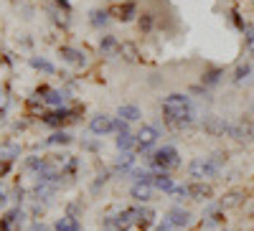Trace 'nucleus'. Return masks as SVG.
<instances>
[{"instance_id": "4468645a", "label": "nucleus", "mask_w": 254, "mask_h": 231, "mask_svg": "<svg viewBox=\"0 0 254 231\" xmlns=\"http://www.w3.org/2000/svg\"><path fill=\"white\" fill-rule=\"evenodd\" d=\"M115 145H117V150H120V153H127V150L137 148V137H135L132 132H117Z\"/></svg>"}, {"instance_id": "72a5a7b5", "label": "nucleus", "mask_w": 254, "mask_h": 231, "mask_svg": "<svg viewBox=\"0 0 254 231\" xmlns=\"http://www.w3.org/2000/svg\"><path fill=\"white\" fill-rule=\"evenodd\" d=\"M28 231H51L46 224H41V221H36V224H31V229Z\"/></svg>"}, {"instance_id": "c9c22d12", "label": "nucleus", "mask_w": 254, "mask_h": 231, "mask_svg": "<svg viewBox=\"0 0 254 231\" xmlns=\"http://www.w3.org/2000/svg\"><path fill=\"white\" fill-rule=\"evenodd\" d=\"M252 115H254V104H252Z\"/></svg>"}, {"instance_id": "c85d7f7f", "label": "nucleus", "mask_w": 254, "mask_h": 231, "mask_svg": "<svg viewBox=\"0 0 254 231\" xmlns=\"http://www.w3.org/2000/svg\"><path fill=\"white\" fill-rule=\"evenodd\" d=\"M153 219H155V211H153V208H140V221H137V226L147 229V226L153 224Z\"/></svg>"}, {"instance_id": "4be33fe9", "label": "nucleus", "mask_w": 254, "mask_h": 231, "mask_svg": "<svg viewBox=\"0 0 254 231\" xmlns=\"http://www.w3.org/2000/svg\"><path fill=\"white\" fill-rule=\"evenodd\" d=\"M112 15H115L117 20H122V23H127V20H132V15H135V3H125V5H117V8L112 10Z\"/></svg>"}, {"instance_id": "473e14b6", "label": "nucleus", "mask_w": 254, "mask_h": 231, "mask_svg": "<svg viewBox=\"0 0 254 231\" xmlns=\"http://www.w3.org/2000/svg\"><path fill=\"white\" fill-rule=\"evenodd\" d=\"M153 231H173V224H171V221H168V219H165V221H160V224H155V229H153Z\"/></svg>"}, {"instance_id": "2f4dec72", "label": "nucleus", "mask_w": 254, "mask_h": 231, "mask_svg": "<svg viewBox=\"0 0 254 231\" xmlns=\"http://www.w3.org/2000/svg\"><path fill=\"white\" fill-rule=\"evenodd\" d=\"M140 28H142V31H150V28H153V15H150V13H145V15L140 18Z\"/></svg>"}, {"instance_id": "b1692460", "label": "nucleus", "mask_w": 254, "mask_h": 231, "mask_svg": "<svg viewBox=\"0 0 254 231\" xmlns=\"http://www.w3.org/2000/svg\"><path fill=\"white\" fill-rule=\"evenodd\" d=\"M107 20H110V13H107V10H92V13H89V23H92L94 28L107 26Z\"/></svg>"}, {"instance_id": "f704fd0d", "label": "nucleus", "mask_w": 254, "mask_h": 231, "mask_svg": "<svg viewBox=\"0 0 254 231\" xmlns=\"http://www.w3.org/2000/svg\"><path fill=\"white\" fill-rule=\"evenodd\" d=\"M247 214H249V216H254V198H252V203L247 206Z\"/></svg>"}, {"instance_id": "a878e982", "label": "nucleus", "mask_w": 254, "mask_h": 231, "mask_svg": "<svg viewBox=\"0 0 254 231\" xmlns=\"http://www.w3.org/2000/svg\"><path fill=\"white\" fill-rule=\"evenodd\" d=\"M69 142H71V135L64 132V130H59V132H54L51 137L44 140V145H69Z\"/></svg>"}, {"instance_id": "6ab92c4d", "label": "nucleus", "mask_w": 254, "mask_h": 231, "mask_svg": "<svg viewBox=\"0 0 254 231\" xmlns=\"http://www.w3.org/2000/svg\"><path fill=\"white\" fill-rule=\"evenodd\" d=\"M54 231H79V221H76V216L66 214V216L56 219V224H54Z\"/></svg>"}, {"instance_id": "9d476101", "label": "nucleus", "mask_w": 254, "mask_h": 231, "mask_svg": "<svg viewBox=\"0 0 254 231\" xmlns=\"http://www.w3.org/2000/svg\"><path fill=\"white\" fill-rule=\"evenodd\" d=\"M23 219H26V214L20 211V208H13V211H8L3 219H0V231H20Z\"/></svg>"}, {"instance_id": "423d86ee", "label": "nucleus", "mask_w": 254, "mask_h": 231, "mask_svg": "<svg viewBox=\"0 0 254 231\" xmlns=\"http://www.w3.org/2000/svg\"><path fill=\"white\" fill-rule=\"evenodd\" d=\"M115 124H117L115 117H110V115H97V117H92V122H89V132L97 135V137H104V135L115 132Z\"/></svg>"}, {"instance_id": "6e6552de", "label": "nucleus", "mask_w": 254, "mask_h": 231, "mask_svg": "<svg viewBox=\"0 0 254 231\" xmlns=\"http://www.w3.org/2000/svg\"><path fill=\"white\" fill-rule=\"evenodd\" d=\"M226 127H229V122L224 117H216V115L203 117V132L211 137H226Z\"/></svg>"}, {"instance_id": "a211bd4d", "label": "nucleus", "mask_w": 254, "mask_h": 231, "mask_svg": "<svg viewBox=\"0 0 254 231\" xmlns=\"http://www.w3.org/2000/svg\"><path fill=\"white\" fill-rule=\"evenodd\" d=\"M44 102L49 104V107H56V110H61L64 104H66V94L64 92H59V89H44Z\"/></svg>"}, {"instance_id": "f257e3e1", "label": "nucleus", "mask_w": 254, "mask_h": 231, "mask_svg": "<svg viewBox=\"0 0 254 231\" xmlns=\"http://www.w3.org/2000/svg\"><path fill=\"white\" fill-rule=\"evenodd\" d=\"M163 115L165 119L176 124V127H188V124H193L198 119V112L193 107V102H190L188 94H168L163 99Z\"/></svg>"}, {"instance_id": "ddd939ff", "label": "nucleus", "mask_w": 254, "mask_h": 231, "mask_svg": "<svg viewBox=\"0 0 254 231\" xmlns=\"http://www.w3.org/2000/svg\"><path fill=\"white\" fill-rule=\"evenodd\" d=\"M99 51H102V56H120V41L115 36H102Z\"/></svg>"}, {"instance_id": "f3484780", "label": "nucleus", "mask_w": 254, "mask_h": 231, "mask_svg": "<svg viewBox=\"0 0 254 231\" xmlns=\"http://www.w3.org/2000/svg\"><path fill=\"white\" fill-rule=\"evenodd\" d=\"M117 117L125 119V122H137L142 117V112H140V107H135V104H120Z\"/></svg>"}, {"instance_id": "0eeeda50", "label": "nucleus", "mask_w": 254, "mask_h": 231, "mask_svg": "<svg viewBox=\"0 0 254 231\" xmlns=\"http://www.w3.org/2000/svg\"><path fill=\"white\" fill-rule=\"evenodd\" d=\"M137 150H150V148H155V142H158V137H160V132L153 127V124H142V127L137 130Z\"/></svg>"}, {"instance_id": "1a4fd4ad", "label": "nucleus", "mask_w": 254, "mask_h": 231, "mask_svg": "<svg viewBox=\"0 0 254 231\" xmlns=\"http://www.w3.org/2000/svg\"><path fill=\"white\" fill-rule=\"evenodd\" d=\"M165 219L173 224V229H188V226H190V221H193V216H190L188 208H181V206H173L171 211H168V216H165Z\"/></svg>"}, {"instance_id": "412c9836", "label": "nucleus", "mask_w": 254, "mask_h": 231, "mask_svg": "<svg viewBox=\"0 0 254 231\" xmlns=\"http://www.w3.org/2000/svg\"><path fill=\"white\" fill-rule=\"evenodd\" d=\"M120 56H122L125 61H130V64H135V61L140 58L137 46H135V44H130V41H122V44H120Z\"/></svg>"}, {"instance_id": "e433bc0d", "label": "nucleus", "mask_w": 254, "mask_h": 231, "mask_svg": "<svg viewBox=\"0 0 254 231\" xmlns=\"http://www.w3.org/2000/svg\"><path fill=\"white\" fill-rule=\"evenodd\" d=\"M79 231H81V229H79Z\"/></svg>"}, {"instance_id": "5701e85b", "label": "nucleus", "mask_w": 254, "mask_h": 231, "mask_svg": "<svg viewBox=\"0 0 254 231\" xmlns=\"http://www.w3.org/2000/svg\"><path fill=\"white\" fill-rule=\"evenodd\" d=\"M221 76H224V69H208V71H203L201 81H203V87H216Z\"/></svg>"}, {"instance_id": "7ed1b4c3", "label": "nucleus", "mask_w": 254, "mask_h": 231, "mask_svg": "<svg viewBox=\"0 0 254 231\" xmlns=\"http://www.w3.org/2000/svg\"><path fill=\"white\" fill-rule=\"evenodd\" d=\"M221 171H224V165H219L211 155H206V158H193V160L188 163V175L196 178V180L216 178V175H221Z\"/></svg>"}, {"instance_id": "bb28decb", "label": "nucleus", "mask_w": 254, "mask_h": 231, "mask_svg": "<svg viewBox=\"0 0 254 231\" xmlns=\"http://www.w3.org/2000/svg\"><path fill=\"white\" fill-rule=\"evenodd\" d=\"M31 66H33V69H38V71H46V74H54V71H56L51 61L38 58V56H31Z\"/></svg>"}, {"instance_id": "f03ea898", "label": "nucleus", "mask_w": 254, "mask_h": 231, "mask_svg": "<svg viewBox=\"0 0 254 231\" xmlns=\"http://www.w3.org/2000/svg\"><path fill=\"white\" fill-rule=\"evenodd\" d=\"M145 163L150 168H155V171H160V173H168V171H173V168L181 165V158H178V150L173 145H163V148H158L153 155H145Z\"/></svg>"}, {"instance_id": "39448f33", "label": "nucleus", "mask_w": 254, "mask_h": 231, "mask_svg": "<svg viewBox=\"0 0 254 231\" xmlns=\"http://www.w3.org/2000/svg\"><path fill=\"white\" fill-rule=\"evenodd\" d=\"M190 191V201H198V203H211L214 201V185L208 180H193L188 185Z\"/></svg>"}, {"instance_id": "20e7f679", "label": "nucleus", "mask_w": 254, "mask_h": 231, "mask_svg": "<svg viewBox=\"0 0 254 231\" xmlns=\"http://www.w3.org/2000/svg\"><path fill=\"white\" fill-rule=\"evenodd\" d=\"M244 201H247V191H244V188H231V191H226L216 203H219L221 211H231V208H242Z\"/></svg>"}, {"instance_id": "2eb2a0df", "label": "nucleus", "mask_w": 254, "mask_h": 231, "mask_svg": "<svg viewBox=\"0 0 254 231\" xmlns=\"http://www.w3.org/2000/svg\"><path fill=\"white\" fill-rule=\"evenodd\" d=\"M153 188H158V191H163V193H173L176 191V183H173V178L168 175V173H160L158 171V175L153 178Z\"/></svg>"}, {"instance_id": "c756f323", "label": "nucleus", "mask_w": 254, "mask_h": 231, "mask_svg": "<svg viewBox=\"0 0 254 231\" xmlns=\"http://www.w3.org/2000/svg\"><path fill=\"white\" fill-rule=\"evenodd\" d=\"M153 173L150 171H132V180L135 183H153Z\"/></svg>"}, {"instance_id": "7c9ffc66", "label": "nucleus", "mask_w": 254, "mask_h": 231, "mask_svg": "<svg viewBox=\"0 0 254 231\" xmlns=\"http://www.w3.org/2000/svg\"><path fill=\"white\" fill-rule=\"evenodd\" d=\"M171 196H176V201H183V198H190V191H188V185H176V191Z\"/></svg>"}, {"instance_id": "dca6fc26", "label": "nucleus", "mask_w": 254, "mask_h": 231, "mask_svg": "<svg viewBox=\"0 0 254 231\" xmlns=\"http://www.w3.org/2000/svg\"><path fill=\"white\" fill-rule=\"evenodd\" d=\"M66 119H74L69 110H56V112L44 115V122H46V124H51V127H61V124L66 122Z\"/></svg>"}, {"instance_id": "aec40b11", "label": "nucleus", "mask_w": 254, "mask_h": 231, "mask_svg": "<svg viewBox=\"0 0 254 231\" xmlns=\"http://www.w3.org/2000/svg\"><path fill=\"white\" fill-rule=\"evenodd\" d=\"M135 163H137V155H135L132 150H127V153H120L115 168H117V171H132V165H135Z\"/></svg>"}, {"instance_id": "393cba45", "label": "nucleus", "mask_w": 254, "mask_h": 231, "mask_svg": "<svg viewBox=\"0 0 254 231\" xmlns=\"http://www.w3.org/2000/svg\"><path fill=\"white\" fill-rule=\"evenodd\" d=\"M46 165H49V160H46V158H38V155L26 158V168H28V171H33V173H41Z\"/></svg>"}, {"instance_id": "cd10ccee", "label": "nucleus", "mask_w": 254, "mask_h": 231, "mask_svg": "<svg viewBox=\"0 0 254 231\" xmlns=\"http://www.w3.org/2000/svg\"><path fill=\"white\" fill-rule=\"evenodd\" d=\"M249 74H252V64H239L237 69H234V84H242V81H247L249 79Z\"/></svg>"}, {"instance_id": "f8f14e48", "label": "nucleus", "mask_w": 254, "mask_h": 231, "mask_svg": "<svg viewBox=\"0 0 254 231\" xmlns=\"http://www.w3.org/2000/svg\"><path fill=\"white\" fill-rule=\"evenodd\" d=\"M61 58L66 61V64H74V66H84L87 64V56H84L81 51H76V49H71V46H61Z\"/></svg>"}, {"instance_id": "9b49d317", "label": "nucleus", "mask_w": 254, "mask_h": 231, "mask_svg": "<svg viewBox=\"0 0 254 231\" xmlns=\"http://www.w3.org/2000/svg\"><path fill=\"white\" fill-rule=\"evenodd\" d=\"M153 191H155L153 183H135V185L130 188V196H132L137 203H147V201L153 198Z\"/></svg>"}]
</instances>
